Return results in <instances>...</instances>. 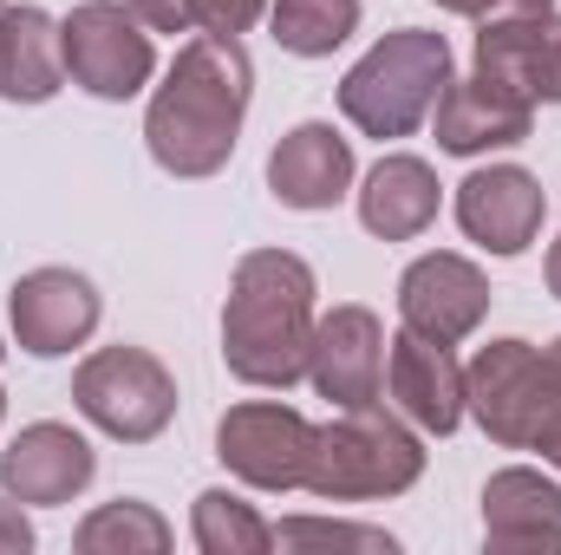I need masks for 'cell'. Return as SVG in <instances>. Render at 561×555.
<instances>
[{
	"label": "cell",
	"mask_w": 561,
	"mask_h": 555,
	"mask_svg": "<svg viewBox=\"0 0 561 555\" xmlns=\"http://www.w3.org/2000/svg\"><path fill=\"white\" fill-rule=\"evenodd\" d=\"M249 92H255V66H249L242 39H229V33L183 39L163 86L150 92V112H144L150 157L170 177H216L236 157Z\"/></svg>",
	"instance_id": "cell-1"
},
{
	"label": "cell",
	"mask_w": 561,
	"mask_h": 555,
	"mask_svg": "<svg viewBox=\"0 0 561 555\" xmlns=\"http://www.w3.org/2000/svg\"><path fill=\"white\" fill-rule=\"evenodd\" d=\"M313 269L294 249H249L229 275L222 307V366L242 386L287 393L307 380V347H313Z\"/></svg>",
	"instance_id": "cell-2"
},
{
	"label": "cell",
	"mask_w": 561,
	"mask_h": 555,
	"mask_svg": "<svg viewBox=\"0 0 561 555\" xmlns=\"http://www.w3.org/2000/svg\"><path fill=\"white\" fill-rule=\"evenodd\" d=\"M424 477V444L419 424L399 412L373 406H346L333 424H313V457H307V484L320 503H379L399 497Z\"/></svg>",
	"instance_id": "cell-3"
},
{
	"label": "cell",
	"mask_w": 561,
	"mask_h": 555,
	"mask_svg": "<svg viewBox=\"0 0 561 555\" xmlns=\"http://www.w3.org/2000/svg\"><path fill=\"white\" fill-rule=\"evenodd\" d=\"M450 86V39L431 26H399L386 33L346 79H340V112L366 138H412L437 112Z\"/></svg>",
	"instance_id": "cell-4"
},
{
	"label": "cell",
	"mask_w": 561,
	"mask_h": 555,
	"mask_svg": "<svg viewBox=\"0 0 561 555\" xmlns=\"http://www.w3.org/2000/svg\"><path fill=\"white\" fill-rule=\"evenodd\" d=\"M463 412L503 451H536V438L561 412V373L529 340H490L463 366Z\"/></svg>",
	"instance_id": "cell-5"
},
{
	"label": "cell",
	"mask_w": 561,
	"mask_h": 555,
	"mask_svg": "<svg viewBox=\"0 0 561 555\" xmlns=\"http://www.w3.org/2000/svg\"><path fill=\"white\" fill-rule=\"evenodd\" d=\"M72 406L118 444H150L176 418V380L144 347H99L72 373Z\"/></svg>",
	"instance_id": "cell-6"
},
{
	"label": "cell",
	"mask_w": 561,
	"mask_h": 555,
	"mask_svg": "<svg viewBox=\"0 0 561 555\" xmlns=\"http://www.w3.org/2000/svg\"><path fill=\"white\" fill-rule=\"evenodd\" d=\"M59 39H66V79L85 86L92 99H131L150 86L157 72V46H150V26L125 0H79L66 20H59Z\"/></svg>",
	"instance_id": "cell-7"
},
{
	"label": "cell",
	"mask_w": 561,
	"mask_h": 555,
	"mask_svg": "<svg viewBox=\"0 0 561 555\" xmlns=\"http://www.w3.org/2000/svg\"><path fill=\"white\" fill-rule=\"evenodd\" d=\"M216 457L255 490H300L307 457H313V424L294 406H275V399L229 406L216 424Z\"/></svg>",
	"instance_id": "cell-8"
},
{
	"label": "cell",
	"mask_w": 561,
	"mask_h": 555,
	"mask_svg": "<svg viewBox=\"0 0 561 555\" xmlns=\"http://www.w3.org/2000/svg\"><path fill=\"white\" fill-rule=\"evenodd\" d=\"M307 386L327 406H373L386 393V327L373 307L346 301L333 314L313 320V347H307Z\"/></svg>",
	"instance_id": "cell-9"
},
{
	"label": "cell",
	"mask_w": 561,
	"mask_h": 555,
	"mask_svg": "<svg viewBox=\"0 0 561 555\" xmlns=\"http://www.w3.org/2000/svg\"><path fill=\"white\" fill-rule=\"evenodd\" d=\"M99 314H105V301L79 269H33L13 281V301H7L13 340L33 360H59L72 347H85L99 333Z\"/></svg>",
	"instance_id": "cell-10"
},
{
	"label": "cell",
	"mask_w": 561,
	"mask_h": 555,
	"mask_svg": "<svg viewBox=\"0 0 561 555\" xmlns=\"http://www.w3.org/2000/svg\"><path fill=\"white\" fill-rule=\"evenodd\" d=\"M483 314H490V275L470 256L437 249V256H419L399 275V320L424 340L457 347V340H470L483 327Z\"/></svg>",
	"instance_id": "cell-11"
},
{
	"label": "cell",
	"mask_w": 561,
	"mask_h": 555,
	"mask_svg": "<svg viewBox=\"0 0 561 555\" xmlns=\"http://www.w3.org/2000/svg\"><path fill=\"white\" fill-rule=\"evenodd\" d=\"M477 72L529 105H561V13H496L477 26Z\"/></svg>",
	"instance_id": "cell-12"
},
{
	"label": "cell",
	"mask_w": 561,
	"mask_h": 555,
	"mask_svg": "<svg viewBox=\"0 0 561 555\" xmlns=\"http://www.w3.org/2000/svg\"><path fill=\"white\" fill-rule=\"evenodd\" d=\"M542 216H549V196L523 163H490L457 183V223L490 256H523L542 236Z\"/></svg>",
	"instance_id": "cell-13"
},
{
	"label": "cell",
	"mask_w": 561,
	"mask_h": 555,
	"mask_svg": "<svg viewBox=\"0 0 561 555\" xmlns=\"http://www.w3.org/2000/svg\"><path fill=\"white\" fill-rule=\"evenodd\" d=\"M99 471V451L59 424V418H39L26 424L7 451H0V490L13 503H33V510H53V503H72Z\"/></svg>",
	"instance_id": "cell-14"
},
{
	"label": "cell",
	"mask_w": 561,
	"mask_h": 555,
	"mask_svg": "<svg viewBox=\"0 0 561 555\" xmlns=\"http://www.w3.org/2000/svg\"><path fill=\"white\" fill-rule=\"evenodd\" d=\"M386 393L405 424H419L431 438H450L463 424V366L444 340L424 333H392L386 340Z\"/></svg>",
	"instance_id": "cell-15"
},
{
	"label": "cell",
	"mask_w": 561,
	"mask_h": 555,
	"mask_svg": "<svg viewBox=\"0 0 561 555\" xmlns=\"http://www.w3.org/2000/svg\"><path fill=\"white\" fill-rule=\"evenodd\" d=\"M536 125V105L516 99L510 86L470 72V79H450L444 99H437V150L450 157H483V150H510V144L529 138Z\"/></svg>",
	"instance_id": "cell-16"
},
{
	"label": "cell",
	"mask_w": 561,
	"mask_h": 555,
	"mask_svg": "<svg viewBox=\"0 0 561 555\" xmlns=\"http://www.w3.org/2000/svg\"><path fill=\"white\" fill-rule=\"evenodd\" d=\"M483 543L496 555H556L561 550V484L529 464H510L483 484Z\"/></svg>",
	"instance_id": "cell-17"
},
{
	"label": "cell",
	"mask_w": 561,
	"mask_h": 555,
	"mask_svg": "<svg viewBox=\"0 0 561 555\" xmlns=\"http://www.w3.org/2000/svg\"><path fill=\"white\" fill-rule=\"evenodd\" d=\"M268 190L287 209H333L353 190V144L333 125L307 118L268 150Z\"/></svg>",
	"instance_id": "cell-18"
},
{
	"label": "cell",
	"mask_w": 561,
	"mask_h": 555,
	"mask_svg": "<svg viewBox=\"0 0 561 555\" xmlns=\"http://www.w3.org/2000/svg\"><path fill=\"white\" fill-rule=\"evenodd\" d=\"M66 86V39L46 7H7L0 13V99L7 105H46Z\"/></svg>",
	"instance_id": "cell-19"
},
{
	"label": "cell",
	"mask_w": 561,
	"mask_h": 555,
	"mask_svg": "<svg viewBox=\"0 0 561 555\" xmlns=\"http://www.w3.org/2000/svg\"><path fill=\"white\" fill-rule=\"evenodd\" d=\"M359 223L373 236H386V242L424 236L437 223V170L424 157H405V150L379 157L366 170V183H359Z\"/></svg>",
	"instance_id": "cell-20"
},
{
	"label": "cell",
	"mask_w": 561,
	"mask_h": 555,
	"mask_svg": "<svg viewBox=\"0 0 561 555\" xmlns=\"http://www.w3.org/2000/svg\"><path fill=\"white\" fill-rule=\"evenodd\" d=\"M268 26H275L280 53L327 59L333 46L359 33V0H268Z\"/></svg>",
	"instance_id": "cell-21"
},
{
	"label": "cell",
	"mask_w": 561,
	"mask_h": 555,
	"mask_svg": "<svg viewBox=\"0 0 561 555\" xmlns=\"http://www.w3.org/2000/svg\"><path fill=\"white\" fill-rule=\"evenodd\" d=\"M72 543H79V555H163L170 550V523L138 497H118V503H99L79 523Z\"/></svg>",
	"instance_id": "cell-22"
},
{
	"label": "cell",
	"mask_w": 561,
	"mask_h": 555,
	"mask_svg": "<svg viewBox=\"0 0 561 555\" xmlns=\"http://www.w3.org/2000/svg\"><path fill=\"white\" fill-rule=\"evenodd\" d=\"M190 536H196L203 555H268L275 550V530L236 490H203L196 510H190Z\"/></svg>",
	"instance_id": "cell-23"
},
{
	"label": "cell",
	"mask_w": 561,
	"mask_h": 555,
	"mask_svg": "<svg viewBox=\"0 0 561 555\" xmlns=\"http://www.w3.org/2000/svg\"><path fill=\"white\" fill-rule=\"evenodd\" d=\"M275 550H366V555H392L399 543L373 523H340V517H287L275 530Z\"/></svg>",
	"instance_id": "cell-24"
},
{
	"label": "cell",
	"mask_w": 561,
	"mask_h": 555,
	"mask_svg": "<svg viewBox=\"0 0 561 555\" xmlns=\"http://www.w3.org/2000/svg\"><path fill=\"white\" fill-rule=\"evenodd\" d=\"M262 13H268V0H190V26L196 33H229V39H242Z\"/></svg>",
	"instance_id": "cell-25"
},
{
	"label": "cell",
	"mask_w": 561,
	"mask_h": 555,
	"mask_svg": "<svg viewBox=\"0 0 561 555\" xmlns=\"http://www.w3.org/2000/svg\"><path fill=\"white\" fill-rule=\"evenodd\" d=\"M150 33H190V0H125Z\"/></svg>",
	"instance_id": "cell-26"
},
{
	"label": "cell",
	"mask_w": 561,
	"mask_h": 555,
	"mask_svg": "<svg viewBox=\"0 0 561 555\" xmlns=\"http://www.w3.org/2000/svg\"><path fill=\"white\" fill-rule=\"evenodd\" d=\"M437 7L463 20H496V13H549L556 0H437Z\"/></svg>",
	"instance_id": "cell-27"
},
{
	"label": "cell",
	"mask_w": 561,
	"mask_h": 555,
	"mask_svg": "<svg viewBox=\"0 0 561 555\" xmlns=\"http://www.w3.org/2000/svg\"><path fill=\"white\" fill-rule=\"evenodd\" d=\"M33 550V523L13 497H0V555H26Z\"/></svg>",
	"instance_id": "cell-28"
},
{
	"label": "cell",
	"mask_w": 561,
	"mask_h": 555,
	"mask_svg": "<svg viewBox=\"0 0 561 555\" xmlns=\"http://www.w3.org/2000/svg\"><path fill=\"white\" fill-rule=\"evenodd\" d=\"M536 451H542V457H549V464H556V471H561V412L549 418V431L536 438Z\"/></svg>",
	"instance_id": "cell-29"
},
{
	"label": "cell",
	"mask_w": 561,
	"mask_h": 555,
	"mask_svg": "<svg viewBox=\"0 0 561 555\" xmlns=\"http://www.w3.org/2000/svg\"><path fill=\"white\" fill-rule=\"evenodd\" d=\"M542 275H549V294L561 301V236L549 242V262H542Z\"/></svg>",
	"instance_id": "cell-30"
},
{
	"label": "cell",
	"mask_w": 561,
	"mask_h": 555,
	"mask_svg": "<svg viewBox=\"0 0 561 555\" xmlns=\"http://www.w3.org/2000/svg\"><path fill=\"white\" fill-rule=\"evenodd\" d=\"M549 366H556V373H561V340H556V347H549Z\"/></svg>",
	"instance_id": "cell-31"
},
{
	"label": "cell",
	"mask_w": 561,
	"mask_h": 555,
	"mask_svg": "<svg viewBox=\"0 0 561 555\" xmlns=\"http://www.w3.org/2000/svg\"><path fill=\"white\" fill-rule=\"evenodd\" d=\"M0 418H7V393H0Z\"/></svg>",
	"instance_id": "cell-32"
},
{
	"label": "cell",
	"mask_w": 561,
	"mask_h": 555,
	"mask_svg": "<svg viewBox=\"0 0 561 555\" xmlns=\"http://www.w3.org/2000/svg\"><path fill=\"white\" fill-rule=\"evenodd\" d=\"M0 13H7V0H0Z\"/></svg>",
	"instance_id": "cell-33"
},
{
	"label": "cell",
	"mask_w": 561,
	"mask_h": 555,
	"mask_svg": "<svg viewBox=\"0 0 561 555\" xmlns=\"http://www.w3.org/2000/svg\"><path fill=\"white\" fill-rule=\"evenodd\" d=\"M0 353H7V347H0Z\"/></svg>",
	"instance_id": "cell-34"
}]
</instances>
